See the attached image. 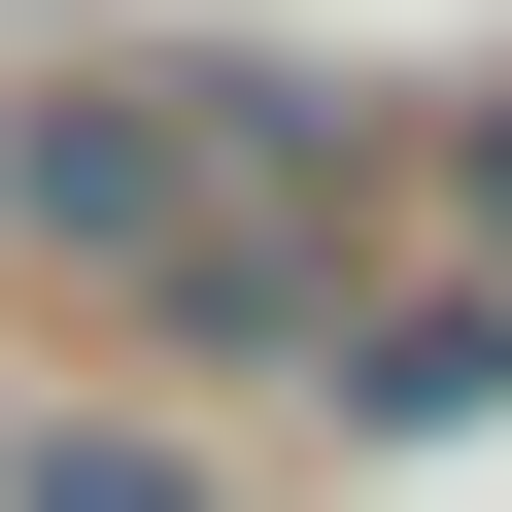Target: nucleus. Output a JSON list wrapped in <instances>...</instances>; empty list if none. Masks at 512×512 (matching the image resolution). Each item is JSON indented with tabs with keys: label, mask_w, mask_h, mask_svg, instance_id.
<instances>
[{
	"label": "nucleus",
	"mask_w": 512,
	"mask_h": 512,
	"mask_svg": "<svg viewBox=\"0 0 512 512\" xmlns=\"http://www.w3.org/2000/svg\"><path fill=\"white\" fill-rule=\"evenodd\" d=\"M444 205H478V239H512V103H478V137H444Z\"/></svg>",
	"instance_id": "7ed1b4c3"
},
{
	"label": "nucleus",
	"mask_w": 512,
	"mask_h": 512,
	"mask_svg": "<svg viewBox=\"0 0 512 512\" xmlns=\"http://www.w3.org/2000/svg\"><path fill=\"white\" fill-rule=\"evenodd\" d=\"M35 274L171 308V342H308V205H274V103H35L0 137Z\"/></svg>",
	"instance_id": "f257e3e1"
},
{
	"label": "nucleus",
	"mask_w": 512,
	"mask_h": 512,
	"mask_svg": "<svg viewBox=\"0 0 512 512\" xmlns=\"http://www.w3.org/2000/svg\"><path fill=\"white\" fill-rule=\"evenodd\" d=\"M0 512H205V478H171V444H35Z\"/></svg>",
	"instance_id": "f03ea898"
}]
</instances>
